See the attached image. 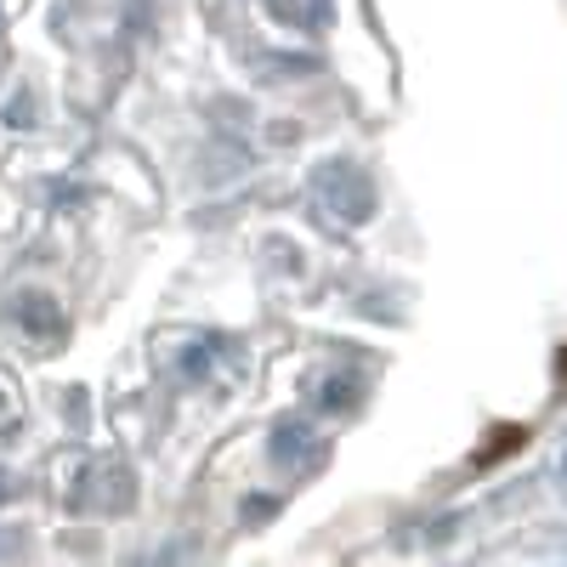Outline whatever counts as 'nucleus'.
<instances>
[]
</instances>
